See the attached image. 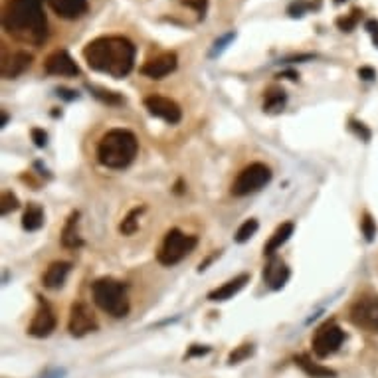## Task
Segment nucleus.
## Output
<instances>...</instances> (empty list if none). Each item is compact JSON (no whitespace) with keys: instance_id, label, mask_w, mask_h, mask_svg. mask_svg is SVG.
<instances>
[{"instance_id":"1","label":"nucleus","mask_w":378,"mask_h":378,"mask_svg":"<svg viewBox=\"0 0 378 378\" xmlns=\"http://www.w3.org/2000/svg\"><path fill=\"white\" fill-rule=\"evenodd\" d=\"M137 48L125 36H100L83 48V60L93 72L121 79L133 72Z\"/></svg>"},{"instance_id":"2","label":"nucleus","mask_w":378,"mask_h":378,"mask_svg":"<svg viewBox=\"0 0 378 378\" xmlns=\"http://www.w3.org/2000/svg\"><path fill=\"white\" fill-rule=\"evenodd\" d=\"M2 26L14 40L30 46H42L48 40V20L44 0H8Z\"/></svg>"},{"instance_id":"3","label":"nucleus","mask_w":378,"mask_h":378,"mask_svg":"<svg viewBox=\"0 0 378 378\" xmlns=\"http://www.w3.org/2000/svg\"><path fill=\"white\" fill-rule=\"evenodd\" d=\"M139 141L127 129H112L101 137L97 145V161L103 167L121 170L129 167L137 156Z\"/></svg>"},{"instance_id":"4","label":"nucleus","mask_w":378,"mask_h":378,"mask_svg":"<svg viewBox=\"0 0 378 378\" xmlns=\"http://www.w3.org/2000/svg\"><path fill=\"white\" fill-rule=\"evenodd\" d=\"M91 295L95 305L101 311L112 315L115 319H121L129 313V297H127V288L121 281L113 278H101L91 285Z\"/></svg>"},{"instance_id":"5","label":"nucleus","mask_w":378,"mask_h":378,"mask_svg":"<svg viewBox=\"0 0 378 378\" xmlns=\"http://www.w3.org/2000/svg\"><path fill=\"white\" fill-rule=\"evenodd\" d=\"M196 244H198L196 236H187V234H182L177 228H173L165 236L163 245H161V250L156 254V259L163 266H175V264L182 262L184 257L189 256L190 252L196 248Z\"/></svg>"},{"instance_id":"6","label":"nucleus","mask_w":378,"mask_h":378,"mask_svg":"<svg viewBox=\"0 0 378 378\" xmlns=\"http://www.w3.org/2000/svg\"><path fill=\"white\" fill-rule=\"evenodd\" d=\"M271 180V168L266 167L264 163H252L238 175L234 180L232 194L234 196H248L262 190Z\"/></svg>"},{"instance_id":"7","label":"nucleus","mask_w":378,"mask_h":378,"mask_svg":"<svg viewBox=\"0 0 378 378\" xmlns=\"http://www.w3.org/2000/svg\"><path fill=\"white\" fill-rule=\"evenodd\" d=\"M349 319L353 325L367 329L370 333H378V295L365 293L351 305Z\"/></svg>"},{"instance_id":"8","label":"nucleus","mask_w":378,"mask_h":378,"mask_svg":"<svg viewBox=\"0 0 378 378\" xmlns=\"http://www.w3.org/2000/svg\"><path fill=\"white\" fill-rule=\"evenodd\" d=\"M345 341V331L333 321L323 323L321 327L313 335V353L319 358H327L329 355H333L339 351V346L343 345Z\"/></svg>"},{"instance_id":"9","label":"nucleus","mask_w":378,"mask_h":378,"mask_svg":"<svg viewBox=\"0 0 378 378\" xmlns=\"http://www.w3.org/2000/svg\"><path fill=\"white\" fill-rule=\"evenodd\" d=\"M100 323L95 313L89 309V305L86 303H74L72 309H69V321H67V329L74 337H86V335L97 331Z\"/></svg>"},{"instance_id":"10","label":"nucleus","mask_w":378,"mask_h":378,"mask_svg":"<svg viewBox=\"0 0 378 378\" xmlns=\"http://www.w3.org/2000/svg\"><path fill=\"white\" fill-rule=\"evenodd\" d=\"M143 103H145V107L149 109L151 115L163 119L168 125H177L180 121V117H182V112H180L177 101L163 97V95H149V97H145Z\"/></svg>"},{"instance_id":"11","label":"nucleus","mask_w":378,"mask_h":378,"mask_svg":"<svg viewBox=\"0 0 378 378\" xmlns=\"http://www.w3.org/2000/svg\"><path fill=\"white\" fill-rule=\"evenodd\" d=\"M178 66V58L175 52H163L158 56L151 58L145 66L141 67V74L151 79H163L173 74Z\"/></svg>"},{"instance_id":"12","label":"nucleus","mask_w":378,"mask_h":378,"mask_svg":"<svg viewBox=\"0 0 378 378\" xmlns=\"http://www.w3.org/2000/svg\"><path fill=\"white\" fill-rule=\"evenodd\" d=\"M44 69L48 76H79L78 64L66 50H58L46 58Z\"/></svg>"},{"instance_id":"13","label":"nucleus","mask_w":378,"mask_h":378,"mask_svg":"<svg viewBox=\"0 0 378 378\" xmlns=\"http://www.w3.org/2000/svg\"><path fill=\"white\" fill-rule=\"evenodd\" d=\"M54 329H56L54 311L50 309V305L44 299H40V307H38V311H36L32 323L28 327V333L36 339H44V337H50Z\"/></svg>"},{"instance_id":"14","label":"nucleus","mask_w":378,"mask_h":378,"mask_svg":"<svg viewBox=\"0 0 378 378\" xmlns=\"http://www.w3.org/2000/svg\"><path fill=\"white\" fill-rule=\"evenodd\" d=\"M32 54L18 50V52H12L2 58V78L4 79H16L18 76H22L28 67L32 66Z\"/></svg>"},{"instance_id":"15","label":"nucleus","mask_w":378,"mask_h":378,"mask_svg":"<svg viewBox=\"0 0 378 378\" xmlns=\"http://www.w3.org/2000/svg\"><path fill=\"white\" fill-rule=\"evenodd\" d=\"M264 279L271 290H281L290 279V267L285 266V262L281 257L271 256L264 269Z\"/></svg>"},{"instance_id":"16","label":"nucleus","mask_w":378,"mask_h":378,"mask_svg":"<svg viewBox=\"0 0 378 378\" xmlns=\"http://www.w3.org/2000/svg\"><path fill=\"white\" fill-rule=\"evenodd\" d=\"M46 2L64 20H78L89 8L88 0H46Z\"/></svg>"},{"instance_id":"17","label":"nucleus","mask_w":378,"mask_h":378,"mask_svg":"<svg viewBox=\"0 0 378 378\" xmlns=\"http://www.w3.org/2000/svg\"><path fill=\"white\" fill-rule=\"evenodd\" d=\"M69 271H72V264L69 262H54V264H50V267L46 269L44 278H42L44 288H48V290H60L66 283Z\"/></svg>"},{"instance_id":"18","label":"nucleus","mask_w":378,"mask_h":378,"mask_svg":"<svg viewBox=\"0 0 378 378\" xmlns=\"http://www.w3.org/2000/svg\"><path fill=\"white\" fill-rule=\"evenodd\" d=\"M248 281H250V276H248V274H240L238 278L230 279V281H226V283H224V285H220V288L212 290L210 293H208V299L210 301L232 299L236 293H240V291L244 290Z\"/></svg>"},{"instance_id":"19","label":"nucleus","mask_w":378,"mask_h":378,"mask_svg":"<svg viewBox=\"0 0 378 378\" xmlns=\"http://www.w3.org/2000/svg\"><path fill=\"white\" fill-rule=\"evenodd\" d=\"M62 245L69 248V250H76V248L83 245V240L79 236V212H72L69 214L66 226L62 230Z\"/></svg>"},{"instance_id":"20","label":"nucleus","mask_w":378,"mask_h":378,"mask_svg":"<svg viewBox=\"0 0 378 378\" xmlns=\"http://www.w3.org/2000/svg\"><path fill=\"white\" fill-rule=\"evenodd\" d=\"M295 365L307 374V377L311 378H335L337 377V372H335L333 368L329 367H323L319 363H313L311 356L307 355H299L295 356Z\"/></svg>"},{"instance_id":"21","label":"nucleus","mask_w":378,"mask_h":378,"mask_svg":"<svg viewBox=\"0 0 378 378\" xmlns=\"http://www.w3.org/2000/svg\"><path fill=\"white\" fill-rule=\"evenodd\" d=\"M293 230H295V226L293 222H283L281 226H278V230L271 234V238H269V242L264 248V254L266 256H276V252H278L281 245L285 244L288 240H290L291 236H293Z\"/></svg>"},{"instance_id":"22","label":"nucleus","mask_w":378,"mask_h":378,"mask_svg":"<svg viewBox=\"0 0 378 378\" xmlns=\"http://www.w3.org/2000/svg\"><path fill=\"white\" fill-rule=\"evenodd\" d=\"M42 226H44V210H42L40 204L30 202L22 216V228L24 230H28V232H36V230H40Z\"/></svg>"},{"instance_id":"23","label":"nucleus","mask_w":378,"mask_h":378,"mask_svg":"<svg viewBox=\"0 0 378 378\" xmlns=\"http://www.w3.org/2000/svg\"><path fill=\"white\" fill-rule=\"evenodd\" d=\"M285 101H288V95H285V91L281 88L267 89L266 100H264V112L267 113L281 112L283 105H285Z\"/></svg>"},{"instance_id":"24","label":"nucleus","mask_w":378,"mask_h":378,"mask_svg":"<svg viewBox=\"0 0 378 378\" xmlns=\"http://www.w3.org/2000/svg\"><path fill=\"white\" fill-rule=\"evenodd\" d=\"M360 16H363V11L360 8H353V11L345 14V16H339L335 24H337V28L339 30H343V32H353L356 28V24L360 22Z\"/></svg>"},{"instance_id":"25","label":"nucleus","mask_w":378,"mask_h":378,"mask_svg":"<svg viewBox=\"0 0 378 378\" xmlns=\"http://www.w3.org/2000/svg\"><path fill=\"white\" fill-rule=\"evenodd\" d=\"M145 210V206H139V208H133V210L129 212L125 218H123L121 226H119V232L125 234V236H131V234L137 232V228H139V216L143 214Z\"/></svg>"},{"instance_id":"26","label":"nucleus","mask_w":378,"mask_h":378,"mask_svg":"<svg viewBox=\"0 0 378 378\" xmlns=\"http://www.w3.org/2000/svg\"><path fill=\"white\" fill-rule=\"evenodd\" d=\"M88 89L97 97V100H101L103 103H107V105H119V103H123V97L119 93H115V91L97 88V86H88Z\"/></svg>"},{"instance_id":"27","label":"nucleus","mask_w":378,"mask_h":378,"mask_svg":"<svg viewBox=\"0 0 378 378\" xmlns=\"http://www.w3.org/2000/svg\"><path fill=\"white\" fill-rule=\"evenodd\" d=\"M257 220L256 218H250V220H245L240 228H238V232H236V242L238 244H244V242H248L254 234L257 232Z\"/></svg>"},{"instance_id":"28","label":"nucleus","mask_w":378,"mask_h":378,"mask_svg":"<svg viewBox=\"0 0 378 378\" xmlns=\"http://www.w3.org/2000/svg\"><path fill=\"white\" fill-rule=\"evenodd\" d=\"M313 2H307V0H293L290 6H288V14L291 18H303L305 12L311 11Z\"/></svg>"},{"instance_id":"29","label":"nucleus","mask_w":378,"mask_h":378,"mask_svg":"<svg viewBox=\"0 0 378 378\" xmlns=\"http://www.w3.org/2000/svg\"><path fill=\"white\" fill-rule=\"evenodd\" d=\"M18 206H20V204H18L16 194H12V192H2V201H0V212H2V216H6V214L14 212Z\"/></svg>"},{"instance_id":"30","label":"nucleus","mask_w":378,"mask_h":378,"mask_svg":"<svg viewBox=\"0 0 378 378\" xmlns=\"http://www.w3.org/2000/svg\"><path fill=\"white\" fill-rule=\"evenodd\" d=\"M232 40H236V32L224 34L222 38H218V40H216V42H214V46H212L210 56H212V58L220 56V54H222L224 50H226V48H228V44H230V42H232Z\"/></svg>"},{"instance_id":"31","label":"nucleus","mask_w":378,"mask_h":378,"mask_svg":"<svg viewBox=\"0 0 378 378\" xmlns=\"http://www.w3.org/2000/svg\"><path fill=\"white\" fill-rule=\"evenodd\" d=\"M254 353V346L252 345H242L238 346L236 351H234L232 355H230V358H228V363L230 365H238V363H242L244 358H248V356Z\"/></svg>"},{"instance_id":"32","label":"nucleus","mask_w":378,"mask_h":378,"mask_svg":"<svg viewBox=\"0 0 378 378\" xmlns=\"http://www.w3.org/2000/svg\"><path fill=\"white\" fill-rule=\"evenodd\" d=\"M180 2H182V6L194 8L201 20L206 16V12H208V0H180Z\"/></svg>"},{"instance_id":"33","label":"nucleus","mask_w":378,"mask_h":378,"mask_svg":"<svg viewBox=\"0 0 378 378\" xmlns=\"http://www.w3.org/2000/svg\"><path fill=\"white\" fill-rule=\"evenodd\" d=\"M360 230H363V234H365V238H367L368 242L374 238V234H377V224H374V220L370 218V214H365V216H363V220H360Z\"/></svg>"},{"instance_id":"34","label":"nucleus","mask_w":378,"mask_h":378,"mask_svg":"<svg viewBox=\"0 0 378 378\" xmlns=\"http://www.w3.org/2000/svg\"><path fill=\"white\" fill-rule=\"evenodd\" d=\"M32 141H34V145L40 147V149L48 145V135H46L44 129H38V127L32 129Z\"/></svg>"},{"instance_id":"35","label":"nucleus","mask_w":378,"mask_h":378,"mask_svg":"<svg viewBox=\"0 0 378 378\" xmlns=\"http://www.w3.org/2000/svg\"><path fill=\"white\" fill-rule=\"evenodd\" d=\"M365 28H367V32L370 34V38H372V44L378 48V20H367Z\"/></svg>"},{"instance_id":"36","label":"nucleus","mask_w":378,"mask_h":378,"mask_svg":"<svg viewBox=\"0 0 378 378\" xmlns=\"http://www.w3.org/2000/svg\"><path fill=\"white\" fill-rule=\"evenodd\" d=\"M351 127L355 129L356 135H358V137H360L363 141H368V139H370V131H368V129H367V127H365V125H363V123L351 121Z\"/></svg>"},{"instance_id":"37","label":"nucleus","mask_w":378,"mask_h":378,"mask_svg":"<svg viewBox=\"0 0 378 378\" xmlns=\"http://www.w3.org/2000/svg\"><path fill=\"white\" fill-rule=\"evenodd\" d=\"M358 78H363V79H367V81H370V79L377 78V72H374L372 67H360V69H358Z\"/></svg>"},{"instance_id":"38","label":"nucleus","mask_w":378,"mask_h":378,"mask_svg":"<svg viewBox=\"0 0 378 378\" xmlns=\"http://www.w3.org/2000/svg\"><path fill=\"white\" fill-rule=\"evenodd\" d=\"M58 95H62V97H64V100H76V97H78V93H76V91H69V89H58Z\"/></svg>"},{"instance_id":"39","label":"nucleus","mask_w":378,"mask_h":378,"mask_svg":"<svg viewBox=\"0 0 378 378\" xmlns=\"http://www.w3.org/2000/svg\"><path fill=\"white\" fill-rule=\"evenodd\" d=\"M196 346H198V345H194V346H192V349H190V351H189V356H194V355H206V353H208V351H210V349H208V346H204V349H196Z\"/></svg>"},{"instance_id":"40","label":"nucleus","mask_w":378,"mask_h":378,"mask_svg":"<svg viewBox=\"0 0 378 378\" xmlns=\"http://www.w3.org/2000/svg\"><path fill=\"white\" fill-rule=\"evenodd\" d=\"M6 123H8V117H6V113H2V127H4Z\"/></svg>"},{"instance_id":"41","label":"nucleus","mask_w":378,"mask_h":378,"mask_svg":"<svg viewBox=\"0 0 378 378\" xmlns=\"http://www.w3.org/2000/svg\"><path fill=\"white\" fill-rule=\"evenodd\" d=\"M335 4H343V2H346V0H333Z\"/></svg>"}]
</instances>
